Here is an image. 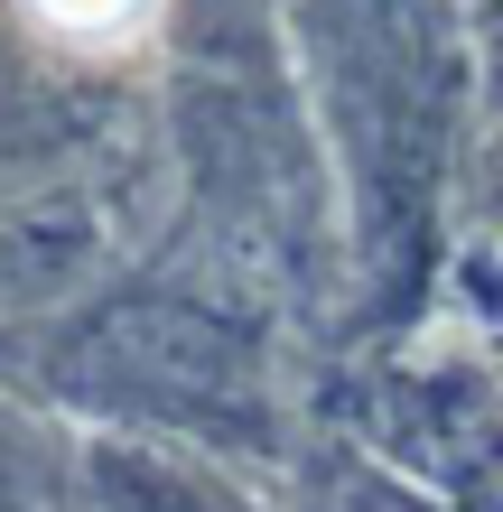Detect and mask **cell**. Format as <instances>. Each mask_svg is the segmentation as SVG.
Returning a JSON list of instances; mask_svg holds the SVG:
<instances>
[{
  "label": "cell",
  "instance_id": "1",
  "mask_svg": "<svg viewBox=\"0 0 503 512\" xmlns=\"http://www.w3.org/2000/svg\"><path fill=\"white\" fill-rule=\"evenodd\" d=\"M140 10V0H56V19H66V28H122Z\"/></svg>",
  "mask_w": 503,
  "mask_h": 512
}]
</instances>
